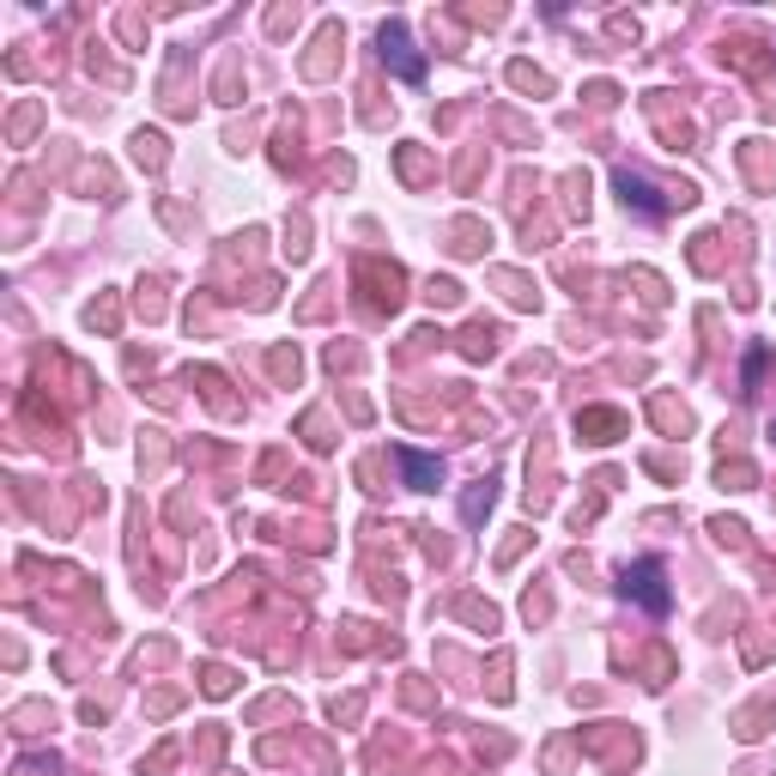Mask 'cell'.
<instances>
[{"label":"cell","mask_w":776,"mask_h":776,"mask_svg":"<svg viewBox=\"0 0 776 776\" xmlns=\"http://www.w3.org/2000/svg\"><path fill=\"white\" fill-rule=\"evenodd\" d=\"M485 509H492V485H480V492H467V522H480Z\"/></svg>","instance_id":"5"},{"label":"cell","mask_w":776,"mask_h":776,"mask_svg":"<svg viewBox=\"0 0 776 776\" xmlns=\"http://www.w3.org/2000/svg\"><path fill=\"white\" fill-rule=\"evenodd\" d=\"M401 467H407V485L412 492H438V461L419 449H401Z\"/></svg>","instance_id":"3"},{"label":"cell","mask_w":776,"mask_h":776,"mask_svg":"<svg viewBox=\"0 0 776 776\" xmlns=\"http://www.w3.org/2000/svg\"><path fill=\"white\" fill-rule=\"evenodd\" d=\"M625 594H631L637 607H650L655 619H662V613L674 607V589H667V565H662V558H637V565L625 570Z\"/></svg>","instance_id":"1"},{"label":"cell","mask_w":776,"mask_h":776,"mask_svg":"<svg viewBox=\"0 0 776 776\" xmlns=\"http://www.w3.org/2000/svg\"><path fill=\"white\" fill-rule=\"evenodd\" d=\"M382 61H395V73H401V79H424V61L412 56L407 25H382Z\"/></svg>","instance_id":"2"},{"label":"cell","mask_w":776,"mask_h":776,"mask_svg":"<svg viewBox=\"0 0 776 776\" xmlns=\"http://www.w3.org/2000/svg\"><path fill=\"white\" fill-rule=\"evenodd\" d=\"M619 195H625V200H637L643 212H667L662 200H655V188H650V183H637L631 170H619Z\"/></svg>","instance_id":"4"}]
</instances>
